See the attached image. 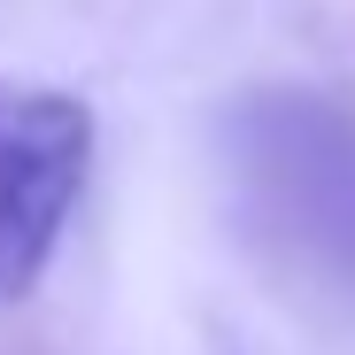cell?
<instances>
[{
	"label": "cell",
	"mask_w": 355,
	"mask_h": 355,
	"mask_svg": "<svg viewBox=\"0 0 355 355\" xmlns=\"http://www.w3.org/2000/svg\"><path fill=\"white\" fill-rule=\"evenodd\" d=\"M216 155L248 248L309 302L355 309V93L255 85L224 108Z\"/></svg>",
	"instance_id": "cell-1"
},
{
	"label": "cell",
	"mask_w": 355,
	"mask_h": 355,
	"mask_svg": "<svg viewBox=\"0 0 355 355\" xmlns=\"http://www.w3.org/2000/svg\"><path fill=\"white\" fill-rule=\"evenodd\" d=\"M93 178V108L54 85H0V309L46 278Z\"/></svg>",
	"instance_id": "cell-2"
}]
</instances>
